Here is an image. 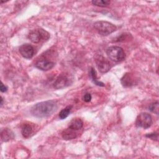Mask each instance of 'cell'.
<instances>
[{
    "instance_id": "obj_1",
    "label": "cell",
    "mask_w": 159,
    "mask_h": 159,
    "mask_svg": "<svg viewBox=\"0 0 159 159\" xmlns=\"http://www.w3.org/2000/svg\"><path fill=\"white\" fill-rule=\"evenodd\" d=\"M58 108L57 102L55 100L42 101L34 105L30 109L32 116L38 118H45L51 116Z\"/></svg>"
},
{
    "instance_id": "obj_2",
    "label": "cell",
    "mask_w": 159,
    "mask_h": 159,
    "mask_svg": "<svg viewBox=\"0 0 159 159\" xmlns=\"http://www.w3.org/2000/svg\"><path fill=\"white\" fill-rule=\"evenodd\" d=\"M94 27L97 32L102 35H108L115 32L117 29L115 25L104 20L95 22L94 23Z\"/></svg>"
},
{
    "instance_id": "obj_3",
    "label": "cell",
    "mask_w": 159,
    "mask_h": 159,
    "mask_svg": "<svg viewBox=\"0 0 159 159\" xmlns=\"http://www.w3.org/2000/svg\"><path fill=\"white\" fill-rule=\"evenodd\" d=\"M28 38L34 43H39L41 41H46L50 38V34L43 29L39 28L30 31Z\"/></svg>"
},
{
    "instance_id": "obj_4",
    "label": "cell",
    "mask_w": 159,
    "mask_h": 159,
    "mask_svg": "<svg viewBox=\"0 0 159 159\" xmlns=\"http://www.w3.org/2000/svg\"><path fill=\"white\" fill-rule=\"evenodd\" d=\"M106 54L109 59L115 62L121 61L125 58V54L124 50L119 46L109 47L106 50Z\"/></svg>"
},
{
    "instance_id": "obj_5",
    "label": "cell",
    "mask_w": 159,
    "mask_h": 159,
    "mask_svg": "<svg viewBox=\"0 0 159 159\" xmlns=\"http://www.w3.org/2000/svg\"><path fill=\"white\" fill-rule=\"evenodd\" d=\"M73 78L72 76L67 73H61L60 74L53 83L55 89H59L66 88L73 83Z\"/></svg>"
},
{
    "instance_id": "obj_6",
    "label": "cell",
    "mask_w": 159,
    "mask_h": 159,
    "mask_svg": "<svg viewBox=\"0 0 159 159\" xmlns=\"http://www.w3.org/2000/svg\"><path fill=\"white\" fill-rule=\"evenodd\" d=\"M152 124V118L150 114L147 112H142L139 114L135 120V126L143 129L149 128Z\"/></svg>"
},
{
    "instance_id": "obj_7",
    "label": "cell",
    "mask_w": 159,
    "mask_h": 159,
    "mask_svg": "<svg viewBox=\"0 0 159 159\" xmlns=\"http://www.w3.org/2000/svg\"><path fill=\"white\" fill-rule=\"evenodd\" d=\"M95 62L99 71L102 73L108 72L111 68V64L109 61L101 55H97L95 57Z\"/></svg>"
},
{
    "instance_id": "obj_8",
    "label": "cell",
    "mask_w": 159,
    "mask_h": 159,
    "mask_svg": "<svg viewBox=\"0 0 159 159\" xmlns=\"http://www.w3.org/2000/svg\"><path fill=\"white\" fill-rule=\"evenodd\" d=\"M34 66L42 71H48L52 69L55 66V63L48 59L42 58L38 60L34 64Z\"/></svg>"
},
{
    "instance_id": "obj_9",
    "label": "cell",
    "mask_w": 159,
    "mask_h": 159,
    "mask_svg": "<svg viewBox=\"0 0 159 159\" xmlns=\"http://www.w3.org/2000/svg\"><path fill=\"white\" fill-rule=\"evenodd\" d=\"M20 54L25 58H32L34 55V48L29 43L22 44L19 48Z\"/></svg>"
},
{
    "instance_id": "obj_10",
    "label": "cell",
    "mask_w": 159,
    "mask_h": 159,
    "mask_svg": "<svg viewBox=\"0 0 159 159\" xmlns=\"http://www.w3.org/2000/svg\"><path fill=\"white\" fill-rule=\"evenodd\" d=\"M137 80L132 73H126L120 79V82L124 87H131L137 83Z\"/></svg>"
},
{
    "instance_id": "obj_11",
    "label": "cell",
    "mask_w": 159,
    "mask_h": 159,
    "mask_svg": "<svg viewBox=\"0 0 159 159\" xmlns=\"http://www.w3.org/2000/svg\"><path fill=\"white\" fill-rule=\"evenodd\" d=\"M76 131L77 130H76L70 129L68 127L67 129L63 130V132L61 133V136H62L63 139L65 140H72V139L76 138V137L78 134Z\"/></svg>"
},
{
    "instance_id": "obj_12",
    "label": "cell",
    "mask_w": 159,
    "mask_h": 159,
    "mask_svg": "<svg viewBox=\"0 0 159 159\" xmlns=\"http://www.w3.org/2000/svg\"><path fill=\"white\" fill-rule=\"evenodd\" d=\"M21 133H22V136L24 138H25V139L29 138L34 133L33 125L29 123L24 124L22 127Z\"/></svg>"
},
{
    "instance_id": "obj_13",
    "label": "cell",
    "mask_w": 159,
    "mask_h": 159,
    "mask_svg": "<svg viewBox=\"0 0 159 159\" xmlns=\"http://www.w3.org/2000/svg\"><path fill=\"white\" fill-rule=\"evenodd\" d=\"M14 138L13 132L9 129L5 128L1 132V139L2 142H7Z\"/></svg>"
},
{
    "instance_id": "obj_14",
    "label": "cell",
    "mask_w": 159,
    "mask_h": 159,
    "mask_svg": "<svg viewBox=\"0 0 159 159\" xmlns=\"http://www.w3.org/2000/svg\"><path fill=\"white\" fill-rule=\"evenodd\" d=\"M83 126V120L80 118H75V119H73L69 122L68 127L76 130H78L82 129Z\"/></svg>"
},
{
    "instance_id": "obj_15",
    "label": "cell",
    "mask_w": 159,
    "mask_h": 159,
    "mask_svg": "<svg viewBox=\"0 0 159 159\" xmlns=\"http://www.w3.org/2000/svg\"><path fill=\"white\" fill-rule=\"evenodd\" d=\"M89 76L91 79V80L93 81V82L94 83V84L97 85V86H104L105 84L104 83L99 81L98 80V78H97V74H96V70H94V68L91 67L89 70Z\"/></svg>"
},
{
    "instance_id": "obj_16",
    "label": "cell",
    "mask_w": 159,
    "mask_h": 159,
    "mask_svg": "<svg viewBox=\"0 0 159 159\" xmlns=\"http://www.w3.org/2000/svg\"><path fill=\"white\" fill-rule=\"evenodd\" d=\"M71 109H72V106H68L64 109H63L59 113L60 119L62 120L66 118L69 116Z\"/></svg>"
},
{
    "instance_id": "obj_17",
    "label": "cell",
    "mask_w": 159,
    "mask_h": 159,
    "mask_svg": "<svg viewBox=\"0 0 159 159\" xmlns=\"http://www.w3.org/2000/svg\"><path fill=\"white\" fill-rule=\"evenodd\" d=\"M91 2L93 5L99 7H106L110 4V1L106 0H93Z\"/></svg>"
},
{
    "instance_id": "obj_18",
    "label": "cell",
    "mask_w": 159,
    "mask_h": 159,
    "mask_svg": "<svg viewBox=\"0 0 159 159\" xmlns=\"http://www.w3.org/2000/svg\"><path fill=\"white\" fill-rule=\"evenodd\" d=\"M158 106H159V103L158 101H156L155 102L150 104L148 106V109L152 112L157 115H158Z\"/></svg>"
},
{
    "instance_id": "obj_19",
    "label": "cell",
    "mask_w": 159,
    "mask_h": 159,
    "mask_svg": "<svg viewBox=\"0 0 159 159\" xmlns=\"http://www.w3.org/2000/svg\"><path fill=\"white\" fill-rule=\"evenodd\" d=\"M158 133H155V132H153V133H150V134H147L145 136L148 138L152 139V140H158Z\"/></svg>"
},
{
    "instance_id": "obj_20",
    "label": "cell",
    "mask_w": 159,
    "mask_h": 159,
    "mask_svg": "<svg viewBox=\"0 0 159 159\" xmlns=\"http://www.w3.org/2000/svg\"><path fill=\"white\" fill-rule=\"evenodd\" d=\"M92 99V96L91 95V94L89 93H86L84 96H83V101L86 102H89L91 101Z\"/></svg>"
},
{
    "instance_id": "obj_21",
    "label": "cell",
    "mask_w": 159,
    "mask_h": 159,
    "mask_svg": "<svg viewBox=\"0 0 159 159\" xmlns=\"http://www.w3.org/2000/svg\"><path fill=\"white\" fill-rule=\"evenodd\" d=\"M0 90L2 93L6 92L7 91V87L6 85H4L2 83H1V86H0Z\"/></svg>"
},
{
    "instance_id": "obj_22",
    "label": "cell",
    "mask_w": 159,
    "mask_h": 159,
    "mask_svg": "<svg viewBox=\"0 0 159 159\" xmlns=\"http://www.w3.org/2000/svg\"><path fill=\"white\" fill-rule=\"evenodd\" d=\"M2 104H3V98H2V97L1 96V106H2Z\"/></svg>"
}]
</instances>
